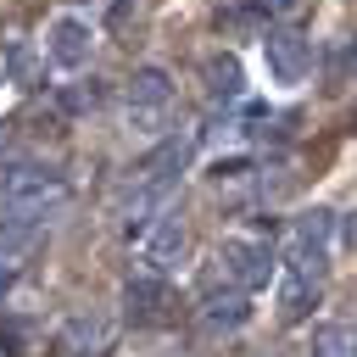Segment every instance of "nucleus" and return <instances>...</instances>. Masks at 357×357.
<instances>
[{
  "label": "nucleus",
  "mask_w": 357,
  "mask_h": 357,
  "mask_svg": "<svg viewBox=\"0 0 357 357\" xmlns=\"http://www.w3.org/2000/svg\"><path fill=\"white\" fill-rule=\"evenodd\" d=\"M218 273H223V284H234V290H262L273 273H279V251H273V240L268 234H223V245H218Z\"/></svg>",
  "instance_id": "4"
},
{
  "label": "nucleus",
  "mask_w": 357,
  "mask_h": 357,
  "mask_svg": "<svg viewBox=\"0 0 357 357\" xmlns=\"http://www.w3.org/2000/svg\"><path fill=\"white\" fill-rule=\"evenodd\" d=\"M67 201V178L45 162H11L0 167V206L6 212H28V218H50Z\"/></svg>",
  "instance_id": "3"
},
{
  "label": "nucleus",
  "mask_w": 357,
  "mask_h": 357,
  "mask_svg": "<svg viewBox=\"0 0 357 357\" xmlns=\"http://www.w3.org/2000/svg\"><path fill=\"white\" fill-rule=\"evenodd\" d=\"M0 67H6V78H11V84H22V89H33V84H39V56H33V45H28V39H6V45H0Z\"/></svg>",
  "instance_id": "14"
},
{
  "label": "nucleus",
  "mask_w": 357,
  "mask_h": 357,
  "mask_svg": "<svg viewBox=\"0 0 357 357\" xmlns=\"http://www.w3.org/2000/svg\"><path fill=\"white\" fill-rule=\"evenodd\" d=\"M268 357H279V351H268Z\"/></svg>",
  "instance_id": "20"
},
{
  "label": "nucleus",
  "mask_w": 357,
  "mask_h": 357,
  "mask_svg": "<svg viewBox=\"0 0 357 357\" xmlns=\"http://www.w3.org/2000/svg\"><path fill=\"white\" fill-rule=\"evenodd\" d=\"M167 307H173L167 273H151V268L128 273V284H123V312H128V324H162Z\"/></svg>",
  "instance_id": "8"
},
{
  "label": "nucleus",
  "mask_w": 357,
  "mask_h": 357,
  "mask_svg": "<svg viewBox=\"0 0 357 357\" xmlns=\"http://www.w3.org/2000/svg\"><path fill=\"white\" fill-rule=\"evenodd\" d=\"M245 318H251V296H245V290H234V284L218 290V284H212V290L201 296V329H206V335H234Z\"/></svg>",
  "instance_id": "10"
},
{
  "label": "nucleus",
  "mask_w": 357,
  "mask_h": 357,
  "mask_svg": "<svg viewBox=\"0 0 357 357\" xmlns=\"http://www.w3.org/2000/svg\"><path fill=\"white\" fill-rule=\"evenodd\" d=\"M112 346V318L106 312H73L61 324V351L67 357H100Z\"/></svg>",
  "instance_id": "11"
},
{
  "label": "nucleus",
  "mask_w": 357,
  "mask_h": 357,
  "mask_svg": "<svg viewBox=\"0 0 357 357\" xmlns=\"http://www.w3.org/2000/svg\"><path fill=\"white\" fill-rule=\"evenodd\" d=\"M262 67L279 89H296L312 73V39L301 28H268L262 33Z\"/></svg>",
  "instance_id": "5"
},
{
  "label": "nucleus",
  "mask_w": 357,
  "mask_h": 357,
  "mask_svg": "<svg viewBox=\"0 0 357 357\" xmlns=\"http://www.w3.org/2000/svg\"><path fill=\"white\" fill-rule=\"evenodd\" d=\"M167 112H173V78L162 67H139L128 78V123L139 134H162L167 128Z\"/></svg>",
  "instance_id": "6"
},
{
  "label": "nucleus",
  "mask_w": 357,
  "mask_h": 357,
  "mask_svg": "<svg viewBox=\"0 0 357 357\" xmlns=\"http://www.w3.org/2000/svg\"><path fill=\"white\" fill-rule=\"evenodd\" d=\"M89 50H95V28L84 17H73V11L50 17V28H45V61L50 67L78 73V67H89Z\"/></svg>",
  "instance_id": "7"
},
{
  "label": "nucleus",
  "mask_w": 357,
  "mask_h": 357,
  "mask_svg": "<svg viewBox=\"0 0 357 357\" xmlns=\"http://www.w3.org/2000/svg\"><path fill=\"white\" fill-rule=\"evenodd\" d=\"M324 73H329V84H351V73H357V33L329 50V67Z\"/></svg>",
  "instance_id": "16"
},
{
  "label": "nucleus",
  "mask_w": 357,
  "mask_h": 357,
  "mask_svg": "<svg viewBox=\"0 0 357 357\" xmlns=\"http://www.w3.org/2000/svg\"><path fill=\"white\" fill-rule=\"evenodd\" d=\"M312 357H357V329L351 324H318L312 329Z\"/></svg>",
  "instance_id": "15"
},
{
  "label": "nucleus",
  "mask_w": 357,
  "mask_h": 357,
  "mask_svg": "<svg viewBox=\"0 0 357 357\" xmlns=\"http://www.w3.org/2000/svg\"><path fill=\"white\" fill-rule=\"evenodd\" d=\"M201 89H206V106L218 112V106H240L245 100V67L234 61V56H206V67H201Z\"/></svg>",
  "instance_id": "12"
},
{
  "label": "nucleus",
  "mask_w": 357,
  "mask_h": 357,
  "mask_svg": "<svg viewBox=\"0 0 357 357\" xmlns=\"http://www.w3.org/2000/svg\"><path fill=\"white\" fill-rule=\"evenodd\" d=\"M139 240H145V262H151V273H173V262H178L184 245H190V229H184V218L162 212Z\"/></svg>",
  "instance_id": "9"
},
{
  "label": "nucleus",
  "mask_w": 357,
  "mask_h": 357,
  "mask_svg": "<svg viewBox=\"0 0 357 357\" xmlns=\"http://www.w3.org/2000/svg\"><path fill=\"white\" fill-rule=\"evenodd\" d=\"M39 223H45V218L6 212V206H0V257H6V262H11V257H22V251L39 240Z\"/></svg>",
  "instance_id": "13"
},
{
  "label": "nucleus",
  "mask_w": 357,
  "mask_h": 357,
  "mask_svg": "<svg viewBox=\"0 0 357 357\" xmlns=\"http://www.w3.org/2000/svg\"><path fill=\"white\" fill-rule=\"evenodd\" d=\"M0 340H6V346H22V340H28V324H22V318H0Z\"/></svg>",
  "instance_id": "18"
},
{
  "label": "nucleus",
  "mask_w": 357,
  "mask_h": 357,
  "mask_svg": "<svg viewBox=\"0 0 357 357\" xmlns=\"http://www.w3.org/2000/svg\"><path fill=\"white\" fill-rule=\"evenodd\" d=\"M190 151H195V134L178 128V134L156 139L139 167H128V184H123V195H117V212H123V223H128L134 234H145V229L162 218V206H167V195H173Z\"/></svg>",
  "instance_id": "2"
},
{
  "label": "nucleus",
  "mask_w": 357,
  "mask_h": 357,
  "mask_svg": "<svg viewBox=\"0 0 357 357\" xmlns=\"http://www.w3.org/2000/svg\"><path fill=\"white\" fill-rule=\"evenodd\" d=\"M329 245H335V212L312 206L290 223L284 234V262H279V318L301 324L318 307L324 290V268H329Z\"/></svg>",
  "instance_id": "1"
},
{
  "label": "nucleus",
  "mask_w": 357,
  "mask_h": 357,
  "mask_svg": "<svg viewBox=\"0 0 357 357\" xmlns=\"http://www.w3.org/2000/svg\"><path fill=\"white\" fill-rule=\"evenodd\" d=\"M100 100H106V89H100L95 78H89V84H73V89H61V106H67V112H95Z\"/></svg>",
  "instance_id": "17"
},
{
  "label": "nucleus",
  "mask_w": 357,
  "mask_h": 357,
  "mask_svg": "<svg viewBox=\"0 0 357 357\" xmlns=\"http://www.w3.org/2000/svg\"><path fill=\"white\" fill-rule=\"evenodd\" d=\"M11 279H17V268H11V262H6V257H0V296H6V290H11Z\"/></svg>",
  "instance_id": "19"
}]
</instances>
